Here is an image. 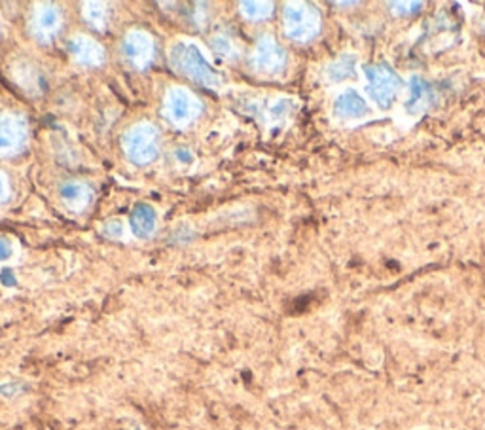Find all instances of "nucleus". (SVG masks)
I'll list each match as a JSON object with an SVG mask.
<instances>
[{"label": "nucleus", "instance_id": "obj_1", "mask_svg": "<svg viewBox=\"0 0 485 430\" xmlns=\"http://www.w3.org/2000/svg\"><path fill=\"white\" fill-rule=\"evenodd\" d=\"M171 65L190 80L199 82L203 86L215 88L220 84V79L216 72L211 68V65L201 56L199 49L194 44L181 42L171 49Z\"/></svg>", "mask_w": 485, "mask_h": 430}, {"label": "nucleus", "instance_id": "obj_2", "mask_svg": "<svg viewBox=\"0 0 485 430\" xmlns=\"http://www.w3.org/2000/svg\"><path fill=\"white\" fill-rule=\"evenodd\" d=\"M125 150L135 163H150L158 156V133L150 125H139L125 137Z\"/></svg>", "mask_w": 485, "mask_h": 430}, {"label": "nucleus", "instance_id": "obj_3", "mask_svg": "<svg viewBox=\"0 0 485 430\" xmlns=\"http://www.w3.org/2000/svg\"><path fill=\"white\" fill-rule=\"evenodd\" d=\"M197 109H199L197 100L183 89H173L167 97L165 112H167V118L174 123H183V121L192 120L197 114Z\"/></svg>", "mask_w": 485, "mask_h": 430}, {"label": "nucleus", "instance_id": "obj_4", "mask_svg": "<svg viewBox=\"0 0 485 430\" xmlns=\"http://www.w3.org/2000/svg\"><path fill=\"white\" fill-rule=\"evenodd\" d=\"M25 141V128L21 120L14 116H0V152L17 150Z\"/></svg>", "mask_w": 485, "mask_h": 430}, {"label": "nucleus", "instance_id": "obj_5", "mask_svg": "<svg viewBox=\"0 0 485 430\" xmlns=\"http://www.w3.org/2000/svg\"><path fill=\"white\" fill-rule=\"evenodd\" d=\"M123 54L127 59H132L133 63H146L150 59L152 54V44L150 38L141 35V33H133L125 38L123 42Z\"/></svg>", "mask_w": 485, "mask_h": 430}, {"label": "nucleus", "instance_id": "obj_6", "mask_svg": "<svg viewBox=\"0 0 485 430\" xmlns=\"http://www.w3.org/2000/svg\"><path fill=\"white\" fill-rule=\"evenodd\" d=\"M132 230L139 237H148L156 227V213L152 211L148 205H137L132 213L130 218Z\"/></svg>", "mask_w": 485, "mask_h": 430}, {"label": "nucleus", "instance_id": "obj_7", "mask_svg": "<svg viewBox=\"0 0 485 430\" xmlns=\"http://www.w3.org/2000/svg\"><path fill=\"white\" fill-rule=\"evenodd\" d=\"M61 194H63V197L69 201V204H76V201H84V197H86V190H84V186L76 184V183L65 184L63 190H61ZM84 204H86V201H84Z\"/></svg>", "mask_w": 485, "mask_h": 430}, {"label": "nucleus", "instance_id": "obj_8", "mask_svg": "<svg viewBox=\"0 0 485 430\" xmlns=\"http://www.w3.org/2000/svg\"><path fill=\"white\" fill-rule=\"evenodd\" d=\"M10 255H12L10 243L5 237H0V260H6Z\"/></svg>", "mask_w": 485, "mask_h": 430}, {"label": "nucleus", "instance_id": "obj_9", "mask_svg": "<svg viewBox=\"0 0 485 430\" xmlns=\"http://www.w3.org/2000/svg\"><path fill=\"white\" fill-rule=\"evenodd\" d=\"M3 197H5V183L0 181V199H3Z\"/></svg>", "mask_w": 485, "mask_h": 430}]
</instances>
